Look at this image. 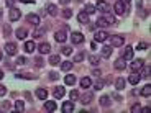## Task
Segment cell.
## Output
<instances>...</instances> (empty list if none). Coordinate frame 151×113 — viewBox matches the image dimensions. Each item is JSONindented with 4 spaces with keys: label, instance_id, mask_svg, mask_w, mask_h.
<instances>
[{
    "label": "cell",
    "instance_id": "3",
    "mask_svg": "<svg viewBox=\"0 0 151 113\" xmlns=\"http://www.w3.org/2000/svg\"><path fill=\"white\" fill-rule=\"evenodd\" d=\"M8 18H10V21H18V20L22 18V11H20L17 7H10V13H8Z\"/></svg>",
    "mask_w": 151,
    "mask_h": 113
},
{
    "label": "cell",
    "instance_id": "24",
    "mask_svg": "<svg viewBox=\"0 0 151 113\" xmlns=\"http://www.w3.org/2000/svg\"><path fill=\"white\" fill-rule=\"evenodd\" d=\"M48 13H49L51 16H56V15H58V7H56L54 4H49V5H48Z\"/></svg>",
    "mask_w": 151,
    "mask_h": 113
},
{
    "label": "cell",
    "instance_id": "52",
    "mask_svg": "<svg viewBox=\"0 0 151 113\" xmlns=\"http://www.w3.org/2000/svg\"><path fill=\"white\" fill-rule=\"evenodd\" d=\"M5 4H7L8 7H13V4H15V0H5Z\"/></svg>",
    "mask_w": 151,
    "mask_h": 113
},
{
    "label": "cell",
    "instance_id": "18",
    "mask_svg": "<svg viewBox=\"0 0 151 113\" xmlns=\"http://www.w3.org/2000/svg\"><path fill=\"white\" fill-rule=\"evenodd\" d=\"M38 51H40L41 54H48L49 51H51V46H49L48 43H41V44L38 46Z\"/></svg>",
    "mask_w": 151,
    "mask_h": 113
},
{
    "label": "cell",
    "instance_id": "48",
    "mask_svg": "<svg viewBox=\"0 0 151 113\" xmlns=\"http://www.w3.org/2000/svg\"><path fill=\"white\" fill-rule=\"evenodd\" d=\"M35 62H36V67H41V66H43V64H45V61H43V59H41V57H38V59H36V61H35Z\"/></svg>",
    "mask_w": 151,
    "mask_h": 113
},
{
    "label": "cell",
    "instance_id": "11",
    "mask_svg": "<svg viewBox=\"0 0 151 113\" xmlns=\"http://www.w3.org/2000/svg\"><path fill=\"white\" fill-rule=\"evenodd\" d=\"M17 44H13V43H7V44H5V53L8 54V56H15L17 54Z\"/></svg>",
    "mask_w": 151,
    "mask_h": 113
},
{
    "label": "cell",
    "instance_id": "53",
    "mask_svg": "<svg viewBox=\"0 0 151 113\" xmlns=\"http://www.w3.org/2000/svg\"><path fill=\"white\" fill-rule=\"evenodd\" d=\"M2 108H4V110H8V108H10V105H8L7 102H5V103H2Z\"/></svg>",
    "mask_w": 151,
    "mask_h": 113
},
{
    "label": "cell",
    "instance_id": "12",
    "mask_svg": "<svg viewBox=\"0 0 151 113\" xmlns=\"http://www.w3.org/2000/svg\"><path fill=\"white\" fill-rule=\"evenodd\" d=\"M53 95H54V98H63L66 95V89L63 85H58L56 89L53 90Z\"/></svg>",
    "mask_w": 151,
    "mask_h": 113
},
{
    "label": "cell",
    "instance_id": "1",
    "mask_svg": "<svg viewBox=\"0 0 151 113\" xmlns=\"http://www.w3.org/2000/svg\"><path fill=\"white\" fill-rule=\"evenodd\" d=\"M123 44H125V36H122V34H113V36H110V46H113V48H122Z\"/></svg>",
    "mask_w": 151,
    "mask_h": 113
},
{
    "label": "cell",
    "instance_id": "41",
    "mask_svg": "<svg viewBox=\"0 0 151 113\" xmlns=\"http://www.w3.org/2000/svg\"><path fill=\"white\" fill-rule=\"evenodd\" d=\"M63 16H64L66 20L71 18V16H72V10H69V8H64V10H63Z\"/></svg>",
    "mask_w": 151,
    "mask_h": 113
},
{
    "label": "cell",
    "instance_id": "36",
    "mask_svg": "<svg viewBox=\"0 0 151 113\" xmlns=\"http://www.w3.org/2000/svg\"><path fill=\"white\" fill-rule=\"evenodd\" d=\"M79 92H77V90H71V94H69V98H71V100H72V102H76V100H77V98H79Z\"/></svg>",
    "mask_w": 151,
    "mask_h": 113
},
{
    "label": "cell",
    "instance_id": "42",
    "mask_svg": "<svg viewBox=\"0 0 151 113\" xmlns=\"http://www.w3.org/2000/svg\"><path fill=\"white\" fill-rule=\"evenodd\" d=\"M27 62H28V59H27V57H23V56L17 57V64H20V66H25Z\"/></svg>",
    "mask_w": 151,
    "mask_h": 113
},
{
    "label": "cell",
    "instance_id": "10",
    "mask_svg": "<svg viewBox=\"0 0 151 113\" xmlns=\"http://www.w3.org/2000/svg\"><path fill=\"white\" fill-rule=\"evenodd\" d=\"M133 51H135V49H133L132 46H127V48L123 49V54H122V57H123L125 61H132V59H133Z\"/></svg>",
    "mask_w": 151,
    "mask_h": 113
},
{
    "label": "cell",
    "instance_id": "21",
    "mask_svg": "<svg viewBox=\"0 0 151 113\" xmlns=\"http://www.w3.org/2000/svg\"><path fill=\"white\" fill-rule=\"evenodd\" d=\"M15 34H17V38H18V39H25V38L28 36V31L25 30V28H18V30L15 31Z\"/></svg>",
    "mask_w": 151,
    "mask_h": 113
},
{
    "label": "cell",
    "instance_id": "7",
    "mask_svg": "<svg viewBox=\"0 0 151 113\" xmlns=\"http://www.w3.org/2000/svg\"><path fill=\"white\" fill-rule=\"evenodd\" d=\"M79 97H81V95H79ZM92 100H94V94H92V92H87V94H84L82 97H81L82 105H91Z\"/></svg>",
    "mask_w": 151,
    "mask_h": 113
},
{
    "label": "cell",
    "instance_id": "13",
    "mask_svg": "<svg viewBox=\"0 0 151 113\" xmlns=\"http://www.w3.org/2000/svg\"><path fill=\"white\" fill-rule=\"evenodd\" d=\"M58 107H56V102H53V100H45V110L46 112H54Z\"/></svg>",
    "mask_w": 151,
    "mask_h": 113
},
{
    "label": "cell",
    "instance_id": "55",
    "mask_svg": "<svg viewBox=\"0 0 151 113\" xmlns=\"http://www.w3.org/2000/svg\"><path fill=\"white\" fill-rule=\"evenodd\" d=\"M71 0H59V4H63V5H68Z\"/></svg>",
    "mask_w": 151,
    "mask_h": 113
},
{
    "label": "cell",
    "instance_id": "47",
    "mask_svg": "<svg viewBox=\"0 0 151 113\" xmlns=\"http://www.w3.org/2000/svg\"><path fill=\"white\" fill-rule=\"evenodd\" d=\"M5 94H7V87H5V85H0V97H4Z\"/></svg>",
    "mask_w": 151,
    "mask_h": 113
},
{
    "label": "cell",
    "instance_id": "6",
    "mask_svg": "<svg viewBox=\"0 0 151 113\" xmlns=\"http://www.w3.org/2000/svg\"><path fill=\"white\" fill-rule=\"evenodd\" d=\"M107 38H109V34H107V31L100 30V31H95L94 41H97V43H104V41H107Z\"/></svg>",
    "mask_w": 151,
    "mask_h": 113
},
{
    "label": "cell",
    "instance_id": "34",
    "mask_svg": "<svg viewBox=\"0 0 151 113\" xmlns=\"http://www.w3.org/2000/svg\"><path fill=\"white\" fill-rule=\"evenodd\" d=\"M115 87H117V90H122V89L125 87V80L122 79V77H118V79L115 80Z\"/></svg>",
    "mask_w": 151,
    "mask_h": 113
},
{
    "label": "cell",
    "instance_id": "20",
    "mask_svg": "<svg viewBox=\"0 0 151 113\" xmlns=\"http://www.w3.org/2000/svg\"><path fill=\"white\" fill-rule=\"evenodd\" d=\"M143 62H145L143 59H135L132 62V69H133V71H140V69L143 67Z\"/></svg>",
    "mask_w": 151,
    "mask_h": 113
},
{
    "label": "cell",
    "instance_id": "2",
    "mask_svg": "<svg viewBox=\"0 0 151 113\" xmlns=\"http://www.w3.org/2000/svg\"><path fill=\"white\" fill-rule=\"evenodd\" d=\"M113 8H115V13L117 15H125L127 13V2H123V0H117L115 2V5H113Z\"/></svg>",
    "mask_w": 151,
    "mask_h": 113
},
{
    "label": "cell",
    "instance_id": "28",
    "mask_svg": "<svg viewBox=\"0 0 151 113\" xmlns=\"http://www.w3.org/2000/svg\"><path fill=\"white\" fill-rule=\"evenodd\" d=\"M61 69H63V71H66V72H69L72 69V62H71V61H64V62L61 64Z\"/></svg>",
    "mask_w": 151,
    "mask_h": 113
},
{
    "label": "cell",
    "instance_id": "37",
    "mask_svg": "<svg viewBox=\"0 0 151 113\" xmlns=\"http://www.w3.org/2000/svg\"><path fill=\"white\" fill-rule=\"evenodd\" d=\"M89 61H91V64H92V66H97V64H99V61H100V57L95 56V54H92V56L89 57Z\"/></svg>",
    "mask_w": 151,
    "mask_h": 113
},
{
    "label": "cell",
    "instance_id": "19",
    "mask_svg": "<svg viewBox=\"0 0 151 113\" xmlns=\"http://www.w3.org/2000/svg\"><path fill=\"white\" fill-rule=\"evenodd\" d=\"M36 97L40 100H46L48 98V90L46 89H36Z\"/></svg>",
    "mask_w": 151,
    "mask_h": 113
},
{
    "label": "cell",
    "instance_id": "59",
    "mask_svg": "<svg viewBox=\"0 0 151 113\" xmlns=\"http://www.w3.org/2000/svg\"><path fill=\"white\" fill-rule=\"evenodd\" d=\"M2 15H4V13H2V8H0V16H2Z\"/></svg>",
    "mask_w": 151,
    "mask_h": 113
},
{
    "label": "cell",
    "instance_id": "5",
    "mask_svg": "<svg viewBox=\"0 0 151 113\" xmlns=\"http://www.w3.org/2000/svg\"><path fill=\"white\" fill-rule=\"evenodd\" d=\"M95 8H97L99 11H104V13H109L110 11V5L107 4L105 0H99L97 5H95Z\"/></svg>",
    "mask_w": 151,
    "mask_h": 113
},
{
    "label": "cell",
    "instance_id": "44",
    "mask_svg": "<svg viewBox=\"0 0 151 113\" xmlns=\"http://www.w3.org/2000/svg\"><path fill=\"white\" fill-rule=\"evenodd\" d=\"M82 59H84V53L81 51V53H77V54H76V57H74V62H81Z\"/></svg>",
    "mask_w": 151,
    "mask_h": 113
},
{
    "label": "cell",
    "instance_id": "22",
    "mask_svg": "<svg viewBox=\"0 0 151 113\" xmlns=\"http://www.w3.org/2000/svg\"><path fill=\"white\" fill-rule=\"evenodd\" d=\"M91 85H92L91 77H82V79H81V87H82V89H89Z\"/></svg>",
    "mask_w": 151,
    "mask_h": 113
},
{
    "label": "cell",
    "instance_id": "46",
    "mask_svg": "<svg viewBox=\"0 0 151 113\" xmlns=\"http://www.w3.org/2000/svg\"><path fill=\"white\" fill-rule=\"evenodd\" d=\"M140 110H141V107L138 105V103H135V105L132 107V112H133V113H138V112H140Z\"/></svg>",
    "mask_w": 151,
    "mask_h": 113
},
{
    "label": "cell",
    "instance_id": "35",
    "mask_svg": "<svg viewBox=\"0 0 151 113\" xmlns=\"http://www.w3.org/2000/svg\"><path fill=\"white\" fill-rule=\"evenodd\" d=\"M15 110H17V112H20V113L25 112V103L20 102V100H18V102H15Z\"/></svg>",
    "mask_w": 151,
    "mask_h": 113
},
{
    "label": "cell",
    "instance_id": "56",
    "mask_svg": "<svg viewBox=\"0 0 151 113\" xmlns=\"http://www.w3.org/2000/svg\"><path fill=\"white\" fill-rule=\"evenodd\" d=\"M23 4H35V0H22Z\"/></svg>",
    "mask_w": 151,
    "mask_h": 113
},
{
    "label": "cell",
    "instance_id": "25",
    "mask_svg": "<svg viewBox=\"0 0 151 113\" xmlns=\"http://www.w3.org/2000/svg\"><path fill=\"white\" fill-rule=\"evenodd\" d=\"M35 48H36V44H35L33 41H27V43H25V51H27V53H33Z\"/></svg>",
    "mask_w": 151,
    "mask_h": 113
},
{
    "label": "cell",
    "instance_id": "57",
    "mask_svg": "<svg viewBox=\"0 0 151 113\" xmlns=\"http://www.w3.org/2000/svg\"><path fill=\"white\" fill-rule=\"evenodd\" d=\"M148 110H150V107H145V108H141V110H140V112H141V113H146Z\"/></svg>",
    "mask_w": 151,
    "mask_h": 113
},
{
    "label": "cell",
    "instance_id": "31",
    "mask_svg": "<svg viewBox=\"0 0 151 113\" xmlns=\"http://www.w3.org/2000/svg\"><path fill=\"white\" fill-rule=\"evenodd\" d=\"M59 62H61V59H59V56H58V54H54V56L49 57V64H51V66H58Z\"/></svg>",
    "mask_w": 151,
    "mask_h": 113
},
{
    "label": "cell",
    "instance_id": "26",
    "mask_svg": "<svg viewBox=\"0 0 151 113\" xmlns=\"http://www.w3.org/2000/svg\"><path fill=\"white\" fill-rule=\"evenodd\" d=\"M110 97L109 95H102V97H100V105L102 107H110Z\"/></svg>",
    "mask_w": 151,
    "mask_h": 113
},
{
    "label": "cell",
    "instance_id": "45",
    "mask_svg": "<svg viewBox=\"0 0 151 113\" xmlns=\"http://www.w3.org/2000/svg\"><path fill=\"white\" fill-rule=\"evenodd\" d=\"M97 25H99V26H102V28H104V26H107L109 23H107V21H105V18L102 16V18H99V20H97Z\"/></svg>",
    "mask_w": 151,
    "mask_h": 113
},
{
    "label": "cell",
    "instance_id": "27",
    "mask_svg": "<svg viewBox=\"0 0 151 113\" xmlns=\"http://www.w3.org/2000/svg\"><path fill=\"white\" fill-rule=\"evenodd\" d=\"M17 77H18V79H27V80L36 79V75H33V74H17Z\"/></svg>",
    "mask_w": 151,
    "mask_h": 113
},
{
    "label": "cell",
    "instance_id": "29",
    "mask_svg": "<svg viewBox=\"0 0 151 113\" xmlns=\"http://www.w3.org/2000/svg\"><path fill=\"white\" fill-rule=\"evenodd\" d=\"M141 95H143V97H150V95H151V85H150V84L141 89Z\"/></svg>",
    "mask_w": 151,
    "mask_h": 113
},
{
    "label": "cell",
    "instance_id": "32",
    "mask_svg": "<svg viewBox=\"0 0 151 113\" xmlns=\"http://www.w3.org/2000/svg\"><path fill=\"white\" fill-rule=\"evenodd\" d=\"M64 82L68 84V85H74V84H76V77L69 74V75H66V77H64Z\"/></svg>",
    "mask_w": 151,
    "mask_h": 113
},
{
    "label": "cell",
    "instance_id": "60",
    "mask_svg": "<svg viewBox=\"0 0 151 113\" xmlns=\"http://www.w3.org/2000/svg\"><path fill=\"white\" fill-rule=\"evenodd\" d=\"M123 2H127V4H128V2H132V0H123Z\"/></svg>",
    "mask_w": 151,
    "mask_h": 113
},
{
    "label": "cell",
    "instance_id": "8",
    "mask_svg": "<svg viewBox=\"0 0 151 113\" xmlns=\"http://www.w3.org/2000/svg\"><path fill=\"white\" fill-rule=\"evenodd\" d=\"M27 21L31 23L33 26H40L41 20H40V16H38V15H35V13H30V15H27Z\"/></svg>",
    "mask_w": 151,
    "mask_h": 113
},
{
    "label": "cell",
    "instance_id": "33",
    "mask_svg": "<svg viewBox=\"0 0 151 113\" xmlns=\"http://www.w3.org/2000/svg\"><path fill=\"white\" fill-rule=\"evenodd\" d=\"M45 33H46V28H36V30H35V33H33V36L35 38H41Z\"/></svg>",
    "mask_w": 151,
    "mask_h": 113
},
{
    "label": "cell",
    "instance_id": "54",
    "mask_svg": "<svg viewBox=\"0 0 151 113\" xmlns=\"http://www.w3.org/2000/svg\"><path fill=\"white\" fill-rule=\"evenodd\" d=\"M5 34H10V26L8 25H5Z\"/></svg>",
    "mask_w": 151,
    "mask_h": 113
},
{
    "label": "cell",
    "instance_id": "4",
    "mask_svg": "<svg viewBox=\"0 0 151 113\" xmlns=\"http://www.w3.org/2000/svg\"><path fill=\"white\" fill-rule=\"evenodd\" d=\"M71 41L74 43V44H82L84 43V34L79 33V31H74V33L71 34Z\"/></svg>",
    "mask_w": 151,
    "mask_h": 113
},
{
    "label": "cell",
    "instance_id": "38",
    "mask_svg": "<svg viewBox=\"0 0 151 113\" xmlns=\"http://www.w3.org/2000/svg\"><path fill=\"white\" fill-rule=\"evenodd\" d=\"M140 77H141V79H146V77H150V66H148V69H143V71L140 72Z\"/></svg>",
    "mask_w": 151,
    "mask_h": 113
},
{
    "label": "cell",
    "instance_id": "50",
    "mask_svg": "<svg viewBox=\"0 0 151 113\" xmlns=\"http://www.w3.org/2000/svg\"><path fill=\"white\" fill-rule=\"evenodd\" d=\"M146 48H148L146 43H140V44H138V49H140V51H143V49H146Z\"/></svg>",
    "mask_w": 151,
    "mask_h": 113
},
{
    "label": "cell",
    "instance_id": "51",
    "mask_svg": "<svg viewBox=\"0 0 151 113\" xmlns=\"http://www.w3.org/2000/svg\"><path fill=\"white\" fill-rule=\"evenodd\" d=\"M92 75H95V77H100V71H99V69H94V71H92Z\"/></svg>",
    "mask_w": 151,
    "mask_h": 113
},
{
    "label": "cell",
    "instance_id": "16",
    "mask_svg": "<svg viewBox=\"0 0 151 113\" xmlns=\"http://www.w3.org/2000/svg\"><path fill=\"white\" fill-rule=\"evenodd\" d=\"M113 67L117 69V71H123L125 67H127V64H125V59L123 57H120V59L115 61V64H113Z\"/></svg>",
    "mask_w": 151,
    "mask_h": 113
},
{
    "label": "cell",
    "instance_id": "9",
    "mask_svg": "<svg viewBox=\"0 0 151 113\" xmlns=\"http://www.w3.org/2000/svg\"><path fill=\"white\" fill-rule=\"evenodd\" d=\"M54 39H56L58 43H64L66 39H68V33H66L64 30H59L54 33Z\"/></svg>",
    "mask_w": 151,
    "mask_h": 113
},
{
    "label": "cell",
    "instance_id": "30",
    "mask_svg": "<svg viewBox=\"0 0 151 113\" xmlns=\"http://www.w3.org/2000/svg\"><path fill=\"white\" fill-rule=\"evenodd\" d=\"M95 10H97V8H95L94 5H91V4H87L86 8H84V11H86L87 15H92V13H95Z\"/></svg>",
    "mask_w": 151,
    "mask_h": 113
},
{
    "label": "cell",
    "instance_id": "39",
    "mask_svg": "<svg viewBox=\"0 0 151 113\" xmlns=\"http://www.w3.org/2000/svg\"><path fill=\"white\" fill-rule=\"evenodd\" d=\"M104 18H105V21L109 23V25H115V18H113V15H110V13H109V15H105Z\"/></svg>",
    "mask_w": 151,
    "mask_h": 113
},
{
    "label": "cell",
    "instance_id": "23",
    "mask_svg": "<svg viewBox=\"0 0 151 113\" xmlns=\"http://www.w3.org/2000/svg\"><path fill=\"white\" fill-rule=\"evenodd\" d=\"M100 56L102 57H110L112 56V48H110V46H105V48H102V51H100Z\"/></svg>",
    "mask_w": 151,
    "mask_h": 113
},
{
    "label": "cell",
    "instance_id": "43",
    "mask_svg": "<svg viewBox=\"0 0 151 113\" xmlns=\"http://www.w3.org/2000/svg\"><path fill=\"white\" fill-rule=\"evenodd\" d=\"M104 85H105V82H104V80H97V82H95V90H102Z\"/></svg>",
    "mask_w": 151,
    "mask_h": 113
},
{
    "label": "cell",
    "instance_id": "61",
    "mask_svg": "<svg viewBox=\"0 0 151 113\" xmlns=\"http://www.w3.org/2000/svg\"><path fill=\"white\" fill-rule=\"evenodd\" d=\"M0 61H2V53H0Z\"/></svg>",
    "mask_w": 151,
    "mask_h": 113
},
{
    "label": "cell",
    "instance_id": "14",
    "mask_svg": "<svg viewBox=\"0 0 151 113\" xmlns=\"http://www.w3.org/2000/svg\"><path fill=\"white\" fill-rule=\"evenodd\" d=\"M140 79H141V77H140V74H138V72H135V71H133V74L130 75V77H128V82L132 84V85H136V84L140 82Z\"/></svg>",
    "mask_w": 151,
    "mask_h": 113
},
{
    "label": "cell",
    "instance_id": "58",
    "mask_svg": "<svg viewBox=\"0 0 151 113\" xmlns=\"http://www.w3.org/2000/svg\"><path fill=\"white\" fill-rule=\"evenodd\" d=\"M2 77H4V71H2V69H0V79H2Z\"/></svg>",
    "mask_w": 151,
    "mask_h": 113
},
{
    "label": "cell",
    "instance_id": "17",
    "mask_svg": "<svg viewBox=\"0 0 151 113\" xmlns=\"http://www.w3.org/2000/svg\"><path fill=\"white\" fill-rule=\"evenodd\" d=\"M77 20H79V23L81 25H86V23H89V15H87L86 11H81L79 15H77Z\"/></svg>",
    "mask_w": 151,
    "mask_h": 113
},
{
    "label": "cell",
    "instance_id": "49",
    "mask_svg": "<svg viewBox=\"0 0 151 113\" xmlns=\"http://www.w3.org/2000/svg\"><path fill=\"white\" fill-rule=\"evenodd\" d=\"M58 77H59V75H58L56 72H49V79L51 80H58Z\"/></svg>",
    "mask_w": 151,
    "mask_h": 113
},
{
    "label": "cell",
    "instance_id": "40",
    "mask_svg": "<svg viewBox=\"0 0 151 113\" xmlns=\"http://www.w3.org/2000/svg\"><path fill=\"white\" fill-rule=\"evenodd\" d=\"M61 53L66 54V56H69V54H72V48H69V46H64V48H61Z\"/></svg>",
    "mask_w": 151,
    "mask_h": 113
},
{
    "label": "cell",
    "instance_id": "15",
    "mask_svg": "<svg viewBox=\"0 0 151 113\" xmlns=\"http://www.w3.org/2000/svg\"><path fill=\"white\" fill-rule=\"evenodd\" d=\"M71 112H74V103H72V100L71 102H64L63 103V113H71Z\"/></svg>",
    "mask_w": 151,
    "mask_h": 113
}]
</instances>
